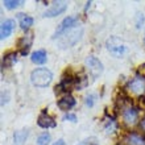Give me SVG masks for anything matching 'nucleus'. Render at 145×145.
Here are the masks:
<instances>
[{"label": "nucleus", "instance_id": "obj_24", "mask_svg": "<svg viewBox=\"0 0 145 145\" xmlns=\"http://www.w3.org/2000/svg\"><path fill=\"white\" fill-rule=\"evenodd\" d=\"M53 145H66V142L63 141V140H58V141H56Z\"/></svg>", "mask_w": 145, "mask_h": 145}, {"label": "nucleus", "instance_id": "obj_7", "mask_svg": "<svg viewBox=\"0 0 145 145\" xmlns=\"http://www.w3.org/2000/svg\"><path fill=\"white\" fill-rule=\"evenodd\" d=\"M128 87H129L131 91H133L135 94H142L144 92V88H145V80L142 76L137 75L135 76L133 79L129 82L128 84Z\"/></svg>", "mask_w": 145, "mask_h": 145}, {"label": "nucleus", "instance_id": "obj_8", "mask_svg": "<svg viewBox=\"0 0 145 145\" xmlns=\"http://www.w3.org/2000/svg\"><path fill=\"white\" fill-rule=\"evenodd\" d=\"M15 20H12V19H8L5 20L3 24H1V40H4V38H8L9 36L12 35V32L15 31Z\"/></svg>", "mask_w": 145, "mask_h": 145}, {"label": "nucleus", "instance_id": "obj_5", "mask_svg": "<svg viewBox=\"0 0 145 145\" xmlns=\"http://www.w3.org/2000/svg\"><path fill=\"white\" fill-rule=\"evenodd\" d=\"M86 66H87L88 71L92 74L94 78H96L98 75H100L102 72H103V65H102V62L95 58L94 56H90V57L86 58Z\"/></svg>", "mask_w": 145, "mask_h": 145}, {"label": "nucleus", "instance_id": "obj_21", "mask_svg": "<svg viewBox=\"0 0 145 145\" xmlns=\"http://www.w3.org/2000/svg\"><path fill=\"white\" fill-rule=\"evenodd\" d=\"M78 145H98V140H96V137H88L83 141H80Z\"/></svg>", "mask_w": 145, "mask_h": 145}, {"label": "nucleus", "instance_id": "obj_1", "mask_svg": "<svg viewBox=\"0 0 145 145\" xmlns=\"http://www.w3.org/2000/svg\"><path fill=\"white\" fill-rule=\"evenodd\" d=\"M52 79H53V74L45 67L33 70L31 74V82L37 87H46L52 82Z\"/></svg>", "mask_w": 145, "mask_h": 145}, {"label": "nucleus", "instance_id": "obj_19", "mask_svg": "<svg viewBox=\"0 0 145 145\" xmlns=\"http://www.w3.org/2000/svg\"><path fill=\"white\" fill-rule=\"evenodd\" d=\"M16 61V56L15 54H8L7 57H4V61H3V67H9V66Z\"/></svg>", "mask_w": 145, "mask_h": 145}, {"label": "nucleus", "instance_id": "obj_13", "mask_svg": "<svg viewBox=\"0 0 145 145\" xmlns=\"http://www.w3.org/2000/svg\"><path fill=\"white\" fill-rule=\"evenodd\" d=\"M19 19H20V27L23 28L24 31H27L33 25V19L31 16L24 15V13H19Z\"/></svg>", "mask_w": 145, "mask_h": 145}, {"label": "nucleus", "instance_id": "obj_22", "mask_svg": "<svg viewBox=\"0 0 145 145\" xmlns=\"http://www.w3.org/2000/svg\"><path fill=\"white\" fill-rule=\"evenodd\" d=\"M95 98L96 96L94 95V94H90V95L86 96V104H87L88 107H92V106H94V103H95Z\"/></svg>", "mask_w": 145, "mask_h": 145}, {"label": "nucleus", "instance_id": "obj_23", "mask_svg": "<svg viewBox=\"0 0 145 145\" xmlns=\"http://www.w3.org/2000/svg\"><path fill=\"white\" fill-rule=\"evenodd\" d=\"M65 119H66V120H70V121H72V123L76 121V116L74 114H67L65 116Z\"/></svg>", "mask_w": 145, "mask_h": 145}, {"label": "nucleus", "instance_id": "obj_3", "mask_svg": "<svg viewBox=\"0 0 145 145\" xmlns=\"http://www.w3.org/2000/svg\"><path fill=\"white\" fill-rule=\"evenodd\" d=\"M76 20L78 19H76V17H72V16H67V17H65V19L59 23V25L57 27V29H56V32H54L53 38L61 37V36H63L65 33H67V31L71 29V28L75 25Z\"/></svg>", "mask_w": 145, "mask_h": 145}, {"label": "nucleus", "instance_id": "obj_4", "mask_svg": "<svg viewBox=\"0 0 145 145\" xmlns=\"http://www.w3.org/2000/svg\"><path fill=\"white\" fill-rule=\"evenodd\" d=\"M107 48L110 53L115 57H121L125 53V46L123 45V42L118 37H111L107 40Z\"/></svg>", "mask_w": 145, "mask_h": 145}, {"label": "nucleus", "instance_id": "obj_18", "mask_svg": "<svg viewBox=\"0 0 145 145\" xmlns=\"http://www.w3.org/2000/svg\"><path fill=\"white\" fill-rule=\"evenodd\" d=\"M129 144L131 145H145L144 140L137 135H131L129 136Z\"/></svg>", "mask_w": 145, "mask_h": 145}, {"label": "nucleus", "instance_id": "obj_12", "mask_svg": "<svg viewBox=\"0 0 145 145\" xmlns=\"http://www.w3.org/2000/svg\"><path fill=\"white\" fill-rule=\"evenodd\" d=\"M32 62H35L37 65H42V63H45L46 62V52L45 50H36L35 53L32 54L31 57Z\"/></svg>", "mask_w": 145, "mask_h": 145}, {"label": "nucleus", "instance_id": "obj_17", "mask_svg": "<svg viewBox=\"0 0 145 145\" xmlns=\"http://www.w3.org/2000/svg\"><path fill=\"white\" fill-rule=\"evenodd\" d=\"M3 4L8 9H15V8H17L19 5H21L23 1H19V0H5V1H3Z\"/></svg>", "mask_w": 145, "mask_h": 145}, {"label": "nucleus", "instance_id": "obj_16", "mask_svg": "<svg viewBox=\"0 0 145 145\" xmlns=\"http://www.w3.org/2000/svg\"><path fill=\"white\" fill-rule=\"evenodd\" d=\"M50 142V135L49 133H41L37 138V145H49Z\"/></svg>", "mask_w": 145, "mask_h": 145}, {"label": "nucleus", "instance_id": "obj_6", "mask_svg": "<svg viewBox=\"0 0 145 145\" xmlns=\"http://www.w3.org/2000/svg\"><path fill=\"white\" fill-rule=\"evenodd\" d=\"M67 8V3L65 1H58V3H54L49 9H46L45 13H44V17H56V16L61 15L66 11Z\"/></svg>", "mask_w": 145, "mask_h": 145}, {"label": "nucleus", "instance_id": "obj_20", "mask_svg": "<svg viewBox=\"0 0 145 145\" xmlns=\"http://www.w3.org/2000/svg\"><path fill=\"white\" fill-rule=\"evenodd\" d=\"M144 21H145L144 15H142L141 12H138L137 15H136V28H137V29L142 28V25H144Z\"/></svg>", "mask_w": 145, "mask_h": 145}, {"label": "nucleus", "instance_id": "obj_2", "mask_svg": "<svg viewBox=\"0 0 145 145\" xmlns=\"http://www.w3.org/2000/svg\"><path fill=\"white\" fill-rule=\"evenodd\" d=\"M83 35V28H76V29H72V31L67 32L63 35V37L59 40V48L61 49H66V48H71L79 41Z\"/></svg>", "mask_w": 145, "mask_h": 145}, {"label": "nucleus", "instance_id": "obj_25", "mask_svg": "<svg viewBox=\"0 0 145 145\" xmlns=\"http://www.w3.org/2000/svg\"><path fill=\"white\" fill-rule=\"evenodd\" d=\"M140 127H141V129L145 132V119H144V120H142V121H141V125H140Z\"/></svg>", "mask_w": 145, "mask_h": 145}, {"label": "nucleus", "instance_id": "obj_9", "mask_svg": "<svg viewBox=\"0 0 145 145\" xmlns=\"http://www.w3.org/2000/svg\"><path fill=\"white\" fill-rule=\"evenodd\" d=\"M37 123H38V125L42 127V128H54V127H56V121H54L48 114L40 115Z\"/></svg>", "mask_w": 145, "mask_h": 145}, {"label": "nucleus", "instance_id": "obj_11", "mask_svg": "<svg viewBox=\"0 0 145 145\" xmlns=\"http://www.w3.org/2000/svg\"><path fill=\"white\" fill-rule=\"evenodd\" d=\"M123 118H124V121H125L127 124H135L136 120H137V112H136V110H133V108H127V110L124 111Z\"/></svg>", "mask_w": 145, "mask_h": 145}, {"label": "nucleus", "instance_id": "obj_15", "mask_svg": "<svg viewBox=\"0 0 145 145\" xmlns=\"http://www.w3.org/2000/svg\"><path fill=\"white\" fill-rule=\"evenodd\" d=\"M28 137V131L27 129H21V131H17V132H15V135H13V140H15V142L17 145L23 144L24 141H25V138Z\"/></svg>", "mask_w": 145, "mask_h": 145}, {"label": "nucleus", "instance_id": "obj_10", "mask_svg": "<svg viewBox=\"0 0 145 145\" xmlns=\"http://www.w3.org/2000/svg\"><path fill=\"white\" fill-rule=\"evenodd\" d=\"M75 106V99L72 96H65L63 99H61L58 102V107L61 108L62 111H67L70 108H72Z\"/></svg>", "mask_w": 145, "mask_h": 145}, {"label": "nucleus", "instance_id": "obj_14", "mask_svg": "<svg viewBox=\"0 0 145 145\" xmlns=\"http://www.w3.org/2000/svg\"><path fill=\"white\" fill-rule=\"evenodd\" d=\"M32 40H33V35H32V33H27V36H24V37H23V40H21V41H23L24 44L21 45V48H23L21 54H27L28 53V50H29V48H31Z\"/></svg>", "mask_w": 145, "mask_h": 145}]
</instances>
